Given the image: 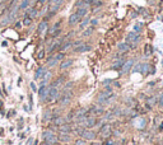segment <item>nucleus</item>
<instances>
[{
	"instance_id": "obj_1",
	"label": "nucleus",
	"mask_w": 163,
	"mask_h": 145,
	"mask_svg": "<svg viewBox=\"0 0 163 145\" xmlns=\"http://www.w3.org/2000/svg\"><path fill=\"white\" fill-rule=\"evenodd\" d=\"M139 42H140V35L134 32V31L130 32L128 36H126V43L130 46V49H135Z\"/></svg>"
},
{
	"instance_id": "obj_2",
	"label": "nucleus",
	"mask_w": 163,
	"mask_h": 145,
	"mask_svg": "<svg viewBox=\"0 0 163 145\" xmlns=\"http://www.w3.org/2000/svg\"><path fill=\"white\" fill-rule=\"evenodd\" d=\"M42 136H43V140H45V141H47V143H50L51 145H54V144H56V143H57V136L55 135V132H54V131L46 130L42 134Z\"/></svg>"
},
{
	"instance_id": "obj_3",
	"label": "nucleus",
	"mask_w": 163,
	"mask_h": 145,
	"mask_svg": "<svg viewBox=\"0 0 163 145\" xmlns=\"http://www.w3.org/2000/svg\"><path fill=\"white\" fill-rule=\"evenodd\" d=\"M115 95L111 93V92H102L101 94L98 95V102L99 103H108L111 99H114Z\"/></svg>"
},
{
	"instance_id": "obj_4",
	"label": "nucleus",
	"mask_w": 163,
	"mask_h": 145,
	"mask_svg": "<svg viewBox=\"0 0 163 145\" xmlns=\"http://www.w3.org/2000/svg\"><path fill=\"white\" fill-rule=\"evenodd\" d=\"M57 97H59V90H57V88L55 87H50L49 89V95H47V101L49 102H52V101H55Z\"/></svg>"
},
{
	"instance_id": "obj_5",
	"label": "nucleus",
	"mask_w": 163,
	"mask_h": 145,
	"mask_svg": "<svg viewBox=\"0 0 163 145\" xmlns=\"http://www.w3.org/2000/svg\"><path fill=\"white\" fill-rule=\"evenodd\" d=\"M49 89H50V87L41 85L40 90H38V95H40V99H41V101H46V98H47V95H49Z\"/></svg>"
},
{
	"instance_id": "obj_6",
	"label": "nucleus",
	"mask_w": 163,
	"mask_h": 145,
	"mask_svg": "<svg viewBox=\"0 0 163 145\" xmlns=\"http://www.w3.org/2000/svg\"><path fill=\"white\" fill-rule=\"evenodd\" d=\"M92 47L89 45H85V43H82L79 45L78 47H74V52L75 54H83V52H87V51H91Z\"/></svg>"
},
{
	"instance_id": "obj_7",
	"label": "nucleus",
	"mask_w": 163,
	"mask_h": 145,
	"mask_svg": "<svg viewBox=\"0 0 163 145\" xmlns=\"http://www.w3.org/2000/svg\"><path fill=\"white\" fill-rule=\"evenodd\" d=\"M71 97H73L71 92H68V93L63 94L61 95V99H60V104H61V106H68L71 101Z\"/></svg>"
},
{
	"instance_id": "obj_8",
	"label": "nucleus",
	"mask_w": 163,
	"mask_h": 145,
	"mask_svg": "<svg viewBox=\"0 0 163 145\" xmlns=\"http://www.w3.org/2000/svg\"><path fill=\"white\" fill-rule=\"evenodd\" d=\"M80 136H82L83 139H85V140H93V139L96 138V134H94L93 131H91V130H87V129H84V130L82 131Z\"/></svg>"
},
{
	"instance_id": "obj_9",
	"label": "nucleus",
	"mask_w": 163,
	"mask_h": 145,
	"mask_svg": "<svg viewBox=\"0 0 163 145\" xmlns=\"http://www.w3.org/2000/svg\"><path fill=\"white\" fill-rule=\"evenodd\" d=\"M133 65H134V61H133V60H128L126 62H124V65L121 66V71L124 72V74H126V72H129V70L133 67Z\"/></svg>"
},
{
	"instance_id": "obj_10",
	"label": "nucleus",
	"mask_w": 163,
	"mask_h": 145,
	"mask_svg": "<svg viewBox=\"0 0 163 145\" xmlns=\"http://www.w3.org/2000/svg\"><path fill=\"white\" fill-rule=\"evenodd\" d=\"M110 134H111V126H110V125H105V126L101 129V135H102L103 138H108Z\"/></svg>"
},
{
	"instance_id": "obj_11",
	"label": "nucleus",
	"mask_w": 163,
	"mask_h": 145,
	"mask_svg": "<svg viewBox=\"0 0 163 145\" xmlns=\"http://www.w3.org/2000/svg\"><path fill=\"white\" fill-rule=\"evenodd\" d=\"M96 122H97V120L94 117H87L84 121V126L85 127H93V126H96Z\"/></svg>"
},
{
	"instance_id": "obj_12",
	"label": "nucleus",
	"mask_w": 163,
	"mask_h": 145,
	"mask_svg": "<svg viewBox=\"0 0 163 145\" xmlns=\"http://www.w3.org/2000/svg\"><path fill=\"white\" fill-rule=\"evenodd\" d=\"M79 22H80V18L78 17L77 13H73V14L69 17V24H70V26H75V24Z\"/></svg>"
},
{
	"instance_id": "obj_13",
	"label": "nucleus",
	"mask_w": 163,
	"mask_h": 145,
	"mask_svg": "<svg viewBox=\"0 0 163 145\" xmlns=\"http://www.w3.org/2000/svg\"><path fill=\"white\" fill-rule=\"evenodd\" d=\"M46 67H38L37 70H36V74H35V79L36 80H38V79H41L42 78L43 75L46 74Z\"/></svg>"
},
{
	"instance_id": "obj_14",
	"label": "nucleus",
	"mask_w": 163,
	"mask_h": 145,
	"mask_svg": "<svg viewBox=\"0 0 163 145\" xmlns=\"http://www.w3.org/2000/svg\"><path fill=\"white\" fill-rule=\"evenodd\" d=\"M37 9L36 8H27V12H26V15L27 17H29L31 19H33V18H36L37 17Z\"/></svg>"
},
{
	"instance_id": "obj_15",
	"label": "nucleus",
	"mask_w": 163,
	"mask_h": 145,
	"mask_svg": "<svg viewBox=\"0 0 163 145\" xmlns=\"http://www.w3.org/2000/svg\"><path fill=\"white\" fill-rule=\"evenodd\" d=\"M57 140H60V141H63V143H69L71 140V136L69 134H65V132H60V135H59V138Z\"/></svg>"
},
{
	"instance_id": "obj_16",
	"label": "nucleus",
	"mask_w": 163,
	"mask_h": 145,
	"mask_svg": "<svg viewBox=\"0 0 163 145\" xmlns=\"http://www.w3.org/2000/svg\"><path fill=\"white\" fill-rule=\"evenodd\" d=\"M52 123L55 125V126H60V125H63V123H65V118L61 116H54V118H52Z\"/></svg>"
},
{
	"instance_id": "obj_17",
	"label": "nucleus",
	"mask_w": 163,
	"mask_h": 145,
	"mask_svg": "<svg viewBox=\"0 0 163 145\" xmlns=\"http://www.w3.org/2000/svg\"><path fill=\"white\" fill-rule=\"evenodd\" d=\"M117 49H119V51H121L122 54H125V52H128V51L130 50V46H129L126 42H121V43L117 45Z\"/></svg>"
},
{
	"instance_id": "obj_18",
	"label": "nucleus",
	"mask_w": 163,
	"mask_h": 145,
	"mask_svg": "<svg viewBox=\"0 0 163 145\" xmlns=\"http://www.w3.org/2000/svg\"><path fill=\"white\" fill-rule=\"evenodd\" d=\"M59 130H60V132L69 134V132H71V126L70 125H68V123H63V125L59 126Z\"/></svg>"
},
{
	"instance_id": "obj_19",
	"label": "nucleus",
	"mask_w": 163,
	"mask_h": 145,
	"mask_svg": "<svg viewBox=\"0 0 163 145\" xmlns=\"http://www.w3.org/2000/svg\"><path fill=\"white\" fill-rule=\"evenodd\" d=\"M46 29H47V22H46V21H42V22L38 24V29H37V31H38L40 35H43V33L46 32Z\"/></svg>"
},
{
	"instance_id": "obj_20",
	"label": "nucleus",
	"mask_w": 163,
	"mask_h": 145,
	"mask_svg": "<svg viewBox=\"0 0 163 145\" xmlns=\"http://www.w3.org/2000/svg\"><path fill=\"white\" fill-rule=\"evenodd\" d=\"M87 13H88V8H78V10H77V14L80 19L87 17Z\"/></svg>"
},
{
	"instance_id": "obj_21",
	"label": "nucleus",
	"mask_w": 163,
	"mask_h": 145,
	"mask_svg": "<svg viewBox=\"0 0 163 145\" xmlns=\"http://www.w3.org/2000/svg\"><path fill=\"white\" fill-rule=\"evenodd\" d=\"M71 65H73V60L69 59V60H65V61H63V62L60 64V69H61V70H65V69L70 67Z\"/></svg>"
},
{
	"instance_id": "obj_22",
	"label": "nucleus",
	"mask_w": 163,
	"mask_h": 145,
	"mask_svg": "<svg viewBox=\"0 0 163 145\" xmlns=\"http://www.w3.org/2000/svg\"><path fill=\"white\" fill-rule=\"evenodd\" d=\"M46 64H47V66H49V67H54L56 64H59V61L56 60V57H55V56H51V57L47 59Z\"/></svg>"
},
{
	"instance_id": "obj_23",
	"label": "nucleus",
	"mask_w": 163,
	"mask_h": 145,
	"mask_svg": "<svg viewBox=\"0 0 163 145\" xmlns=\"http://www.w3.org/2000/svg\"><path fill=\"white\" fill-rule=\"evenodd\" d=\"M50 78H51V72H49V71H46V74L43 75L42 78H41V85H46L47 83H49V80H50Z\"/></svg>"
},
{
	"instance_id": "obj_24",
	"label": "nucleus",
	"mask_w": 163,
	"mask_h": 145,
	"mask_svg": "<svg viewBox=\"0 0 163 145\" xmlns=\"http://www.w3.org/2000/svg\"><path fill=\"white\" fill-rule=\"evenodd\" d=\"M89 22H91V19H89L88 17H84V18H83V21H82V23L79 24V28H80V29H85V28H87V26L89 24Z\"/></svg>"
},
{
	"instance_id": "obj_25",
	"label": "nucleus",
	"mask_w": 163,
	"mask_h": 145,
	"mask_svg": "<svg viewBox=\"0 0 163 145\" xmlns=\"http://www.w3.org/2000/svg\"><path fill=\"white\" fill-rule=\"evenodd\" d=\"M28 7H29V0H22V3L19 4L18 9H19V10H26Z\"/></svg>"
},
{
	"instance_id": "obj_26",
	"label": "nucleus",
	"mask_w": 163,
	"mask_h": 145,
	"mask_svg": "<svg viewBox=\"0 0 163 145\" xmlns=\"http://www.w3.org/2000/svg\"><path fill=\"white\" fill-rule=\"evenodd\" d=\"M124 62H125V61H124V59H120V60L115 61L114 65H112V69H115V70H116V69H120L121 66L124 65Z\"/></svg>"
},
{
	"instance_id": "obj_27",
	"label": "nucleus",
	"mask_w": 163,
	"mask_h": 145,
	"mask_svg": "<svg viewBox=\"0 0 163 145\" xmlns=\"http://www.w3.org/2000/svg\"><path fill=\"white\" fill-rule=\"evenodd\" d=\"M71 43H73V42H70V41H66V42H64L63 45H60V46H59V49H60V51H65V50H68V49L70 47Z\"/></svg>"
},
{
	"instance_id": "obj_28",
	"label": "nucleus",
	"mask_w": 163,
	"mask_h": 145,
	"mask_svg": "<svg viewBox=\"0 0 163 145\" xmlns=\"http://www.w3.org/2000/svg\"><path fill=\"white\" fill-rule=\"evenodd\" d=\"M93 31H94V28H93L92 26H91V27H88V28H87L84 32L82 33V36H83V37H89L93 33Z\"/></svg>"
},
{
	"instance_id": "obj_29",
	"label": "nucleus",
	"mask_w": 163,
	"mask_h": 145,
	"mask_svg": "<svg viewBox=\"0 0 163 145\" xmlns=\"http://www.w3.org/2000/svg\"><path fill=\"white\" fill-rule=\"evenodd\" d=\"M9 23H10V19H9V17H8V13H7V14H5V17H3V18H1V21H0V24H1V26L4 27V26H8Z\"/></svg>"
},
{
	"instance_id": "obj_30",
	"label": "nucleus",
	"mask_w": 163,
	"mask_h": 145,
	"mask_svg": "<svg viewBox=\"0 0 163 145\" xmlns=\"http://www.w3.org/2000/svg\"><path fill=\"white\" fill-rule=\"evenodd\" d=\"M144 54L149 56V55H152L153 54V47L150 46V45H145V47H144Z\"/></svg>"
},
{
	"instance_id": "obj_31",
	"label": "nucleus",
	"mask_w": 163,
	"mask_h": 145,
	"mask_svg": "<svg viewBox=\"0 0 163 145\" xmlns=\"http://www.w3.org/2000/svg\"><path fill=\"white\" fill-rule=\"evenodd\" d=\"M60 23H61V22H56L55 24H54V26H52V27H51V28H50V31H49L50 35H52L54 32H56L57 29L60 28Z\"/></svg>"
},
{
	"instance_id": "obj_32",
	"label": "nucleus",
	"mask_w": 163,
	"mask_h": 145,
	"mask_svg": "<svg viewBox=\"0 0 163 145\" xmlns=\"http://www.w3.org/2000/svg\"><path fill=\"white\" fill-rule=\"evenodd\" d=\"M31 23H32V19H31L29 17H27V15H26V17H24V19H23V24H24V26H31Z\"/></svg>"
},
{
	"instance_id": "obj_33",
	"label": "nucleus",
	"mask_w": 163,
	"mask_h": 145,
	"mask_svg": "<svg viewBox=\"0 0 163 145\" xmlns=\"http://www.w3.org/2000/svg\"><path fill=\"white\" fill-rule=\"evenodd\" d=\"M50 118H51V115H50V111H46V112L43 113V121H49Z\"/></svg>"
},
{
	"instance_id": "obj_34",
	"label": "nucleus",
	"mask_w": 163,
	"mask_h": 145,
	"mask_svg": "<svg viewBox=\"0 0 163 145\" xmlns=\"http://www.w3.org/2000/svg\"><path fill=\"white\" fill-rule=\"evenodd\" d=\"M55 57H56V60H57V61H61V60H63V59L65 57V55H64V54H63V52H59L57 55H55Z\"/></svg>"
},
{
	"instance_id": "obj_35",
	"label": "nucleus",
	"mask_w": 163,
	"mask_h": 145,
	"mask_svg": "<svg viewBox=\"0 0 163 145\" xmlns=\"http://www.w3.org/2000/svg\"><path fill=\"white\" fill-rule=\"evenodd\" d=\"M50 4H51V5H55V4L61 5V4H63V0H50Z\"/></svg>"
},
{
	"instance_id": "obj_36",
	"label": "nucleus",
	"mask_w": 163,
	"mask_h": 145,
	"mask_svg": "<svg viewBox=\"0 0 163 145\" xmlns=\"http://www.w3.org/2000/svg\"><path fill=\"white\" fill-rule=\"evenodd\" d=\"M140 31H142L140 24H136V26H134V32H136V33H140Z\"/></svg>"
},
{
	"instance_id": "obj_37",
	"label": "nucleus",
	"mask_w": 163,
	"mask_h": 145,
	"mask_svg": "<svg viewBox=\"0 0 163 145\" xmlns=\"http://www.w3.org/2000/svg\"><path fill=\"white\" fill-rule=\"evenodd\" d=\"M89 23L92 24V27H94V26H97V24H98V19H97V18H94V19H92Z\"/></svg>"
},
{
	"instance_id": "obj_38",
	"label": "nucleus",
	"mask_w": 163,
	"mask_h": 145,
	"mask_svg": "<svg viewBox=\"0 0 163 145\" xmlns=\"http://www.w3.org/2000/svg\"><path fill=\"white\" fill-rule=\"evenodd\" d=\"M45 57V50H41L38 52V59H43Z\"/></svg>"
},
{
	"instance_id": "obj_39",
	"label": "nucleus",
	"mask_w": 163,
	"mask_h": 145,
	"mask_svg": "<svg viewBox=\"0 0 163 145\" xmlns=\"http://www.w3.org/2000/svg\"><path fill=\"white\" fill-rule=\"evenodd\" d=\"M75 145H87L84 140H77L75 141Z\"/></svg>"
},
{
	"instance_id": "obj_40",
	"label": "nucleus",
	"mask_w": 163,
	"mask_h": 145,
	"mask_svg": "<svg viewBox=\"0 0 163 145\" xmlns=\"http://www.w3.org/2000/svg\"><path fill=\"white\" fill-rule=\"evenodd\" d=\"M31 88H32V90H33V92H36V90H37V87L35 85V83H31Z\"/></svg>"
},
{
	"instance_id": "obj_41",
	"label": "nucleus",
	"mask_w": 163,
	"mask_h": 145,
	"mask_svg": "<svg viewBox=\"0 0 163 145\" xmlns=\"http://www.w3.org/2000/svg\"><path fill=\"white\" fill-rule=\"evenodd\" d=\"M1 46H3V47H7L8 42H7V41H3V42H1Z\"/></svg>"
},
{
	"instance_id": "obj_42",
	"label": "nucleus",
	"mask_w": 163,
	"mask_h": 145,
	"mask_svg": "<svg viewBox=\"0 0 163 145\" xmlns=\"http://www.w3.org/2000/svg\"><path fill=\"white\" fill-rule=\"evenodd\" d=\"M15 27H17V28H21V27H22L21 22H17V24H15Z\"/></svg>"
},
{
	"instance_id": "obj_43",
	"label": "nucleus",
	"mask_w": 163,
	"mask_h": 145,
	"mask_svg": "<svg viewBox=\"0 0 163 145\" xmlns=\"http://www.w3.org/2000/svg\"><path fill=\"white\" fill-rule=\"evenodd\" d=\"M131 18H136V13H135V12L134 13H131Z\"/></svg>"
},
{
	"instance_id": "obj_44",
	"label": "nucleus",
	"mask_w": 163,
	"mask_h": 145,
	"mask_svg": "<svg viewBox=\"0 0 163 145\" xmlns=\"http://www.w3.org/2000/svg\"><path fill=\"white\" fill-rule=\"evenodd\" d=\"M45 1H46V0H38V4H43Z\"/></svg>"
},
{
	"instance_id": "obj_45",
	"label": "nucleus",
	"mask_w": 163,
	"mask_h": 145,
	"mask_svg": "<svg viewBox=\"0 0 163 145\" xmlns=\"http://www.w3.org/2000/svg\"><path fill=\"white\" fill-rule=\"evenodd\" d=\"M0 109L3 111V103H1V101H0Z\"/></svg>"
},
{
	"instance_id": "obj_46",
	"label": "nucleus",
	"mask_w": 163,
	"mask_h": 145,
	"mask_svg": "<svg viewBox=\"0 0 163 145\" xmlns=\"http://www.w3.org/2000/svg\"><path fill=\"white\" fill-rule=\"evenodd\" d=\"M42 145H51V144H50V143H47V141H45V143H43Z\"/></svg>"
},
{
	"instance_id": "obj_47",
	"label": "nucleus",
	"mask_w": 163,
	"mask_h": 145,
	"mask_svg": "<svg viewBox=\"0 0 163 145\" xmlns=\"http://www.w3.org/2000/svg\"><path fill=\"white\" fill-rule=\"evenodd\" d=\"M0 136H3V129H0Z\"/></svg>"
},
{
	"instance_id": "obj_48",
	"label": "nucleus",
	"mask_w": 163,
	"mask_h": 145,
	"mask_svg": "<svg viewBox=\"0 0 163 145\" xmlns=\"http://www.w3.org/2000/svg\"><path fill=\"white\" fill-rule=\"evenodd\" d=\"M161 103H162V104H163V95H162V97H161Z\"/></svg>"
},
{
	"instance_id": "obj_49",
	"label": "nucleus",
	"mask_w": 163,
	"mask_h": 145,
	"mask_svg": "<svg viewBox=\"0 0 163 145\" xmlns=\"http://www.w3.org/2000/svg\"><path fill=\"white\" fill-rule=\"evenodd\" d=\"M4 1H5V0H0V4H1V3H4Z\"/></svg>"
},
{
	"instance_id": "obj_50",
	"label": "nucleus",
	"mask_w": 163,
	"mask_h": 145,
	"mask_svg": "<svg viewBox=\"0 0 163 145\" xmlns=\"http://www.w3.org/2000/svg\"><path fill=\"white\" fill-rule=\"evenodd\" d=\"M112 145H116V144H112Z\"/></svg>"
}]
</instances>
